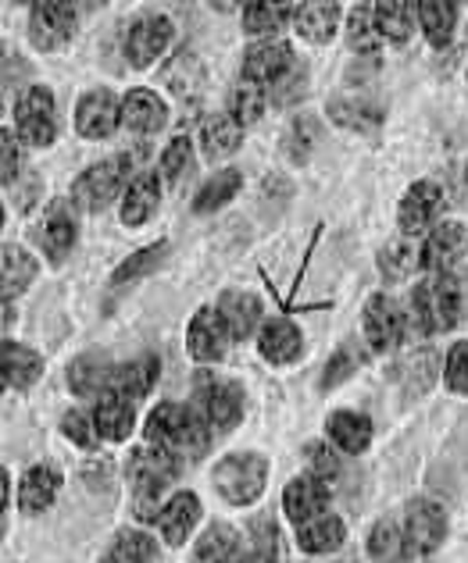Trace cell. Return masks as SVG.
<instances>
[{"instance_id": "cell-1", "label": "cell", "mask_w": 468, "mask_h": 563, "mask_svg": "<svg viewBox=\"0 0 468 563\" xmlns=\"http://www.w3.org/2000/svg\"><path fill=\"white\" fill-rule=\"evenodd\" d=\"M465 300H468V282L458 272H447V275H436L418 282L412 289V332L415 335H433V332H450L458 329L461 318H465Z\"/></svg>"}, {"instance_id": "cell-2", "label": "cell", "mask_w": 468, "mask_h": 563, "mask_svg": "<svg viewBox=\"0 0 468 563\" xmlns=\"http://www.w3.org/2000/svg\"><path fill=\"white\" fill-rule=\"evenodd\" d=\"M208 418L197 413L194 407H179V404H161L148 413V424H143V435H148V446L168 450L175 456H197L208 453Z\"/></svg>"}, {"instance_id": "cell-3", "label": "cell", "mask_w": 468, "mask_h": 563, "mask_svg": "<svg viewBox=\"0 0 468 563\" xmlns=\"http://www.w3.org/2000/svg\"><path fill=\"white\" fill-rule=\"evenodd\" d=\"M126 471H129V488H133L137 507L143 517H148L157 510L161 496L168 493V485L175 482L179 464H175V453H168V450L140 446V450H133V456H129Z\"/></svg>"}, {"instance_id": "cell-4", "label": "cell", "mask_w": 468, "mask_h": 563, "mask_svg": "<svg viewBox=\"0 0 468 563\" xmlns=\"http://www.w3.org/2000/svg\"><path fill=\"white\" fill-rule=\"evenodd\" d=\"M211 482H215V493L226 503H232V507H247V503H254L261 493H265L269 464H265V456L254 450L229 453L211 471Z\"/></svg>"}, {"instance_id": "cell-5", "label": "cell", "mask_w": 468, "mask_h": 563, "mask_svg": "<svg viewBox=\"0 0 468 563\" xmlns=\"http://www.w3.org/2000/svg\"><path fill=\"white\" fill-rule=\"evenodd\" d=\"M129 183H133L129 179V157H108L79 175L76 186H72V200L90 214L108 211L115 200L126 197Z\"/></svg>"}, {"instance_id": "cell-6", "label": "cell", "mask_w": 468, "mask_h": 563, "mask_svg": "<svg viewBox=\"0 0 468 563\" xmlns=\"http://www.w3.org/2000/svg\"><path fill=\"white\" fill-rule=\"evenodd\" d=\"M14 129L29 146H51L57 136V111L54 93L47 86H29V90L14 100Z\"/></svg>"}, {"instance_id": "cell-7", "label": "cell", "mask_w": 468, "mask_h": 563, "mask_svg": "<svg viewBox=\"0 0 468 563\" xmlns=\"http://www.w3.org/2000/svg\"><path fill=\"white\" fill-rule=\"evenodd\" d=\"M404 536L412 553L429 556L444 545L447 539V514L436 499H412L404 514Z\"/></svg>"}, {"instance_id": "cell-8", "label": "cell", "mask_w": 468, "mask_h": 563, "mask_svg": "<svg viewBox=\"0 0 468 563\" xmlns=\"http://www.w3.org/2000/svg\"><path fill=\"white\" fill-rule=\"evenodd\" d=\"M172 47V22L165 14H143L126 33V62L133 68L154 65Z\"/></svg>"}, {"instance_id": "cell-9", "label": "cell", "mask_w": 468, "mask_h": 563, "mask_svg": "<svg viewBox=\"0 0 468 563\" xmlns=\"http://www.w3.org/2000/svg\"><path fill=\"white\" fill-rule=\"evenodd\" d=\"M232 343L229 329L218 318L215 307H200L194 318H189V329H186V350L189 357L197 364H218L226 357V350Z\"/></svg>"}, {"instance_id": "cell-10", "label": "cell", "mask_w": 468, "mask_h": 563, "mask_svg": "<svg viewBox=\"0 0 468 563\" xmlns=\"http://www.w3.org/2000/svg\"><path fill=\"white\" fill-rule=\"evenodd\" d=\"M465 254H468V229L461 221H440L433 232H426V243H422V268L447 275L458 268Z\"/></svg>"}, {"instance_id": "cell-11", "label": "cell", "mask_w": 468, "mask_h": 563, "mask_svg": "<svg viewBox=\"0 0 468 563\" xmlns=\"http://www.w3.org/2000/svg\"><path fill=\"white\" fill-rule=\"evenodd\" d=\"M361 329H364V339H369V346L376 353L398 350L401 335H404V310H398V303H393L387 292H376L372 300L364 303Z\"/></svg>"}, {"instance_id": "cell-12", "label": "cell", "mask_w": 468, "mask_h": 563, "mask_svg": "<svg viewBox=\"0 0 468 563\" xmlns=\"http://www.w3.org/2000/svg\"><path fill=\"white\" fill-rule=\"evenodd\" d=\"M440 207H444V189L436 183L422 179L415 186H407V192L401 197V211H398L401 232L407 240H412V235H422V232H433Z\"/></svg>"}, {"instance_id": "cell-13", "label": "cell", "mask_w": 468, "mask_h": 563, "mask_svg": "<svg viewBox=\"0 0 468 563\" xmlns=\"http://www.w3.org/2000/svg\"><path fill=\"white\" fill-rule=\"evenodd\" d=\"M122 125V100L108 90H90L76 103V132L83 140H108Z\"/></svg>"}, {"instance_id": "cell-14", "label": "cell", "mask_w": 468, "mask_h": 563, "mask_svg": "<svg viewBox=\"0 0 468 563\" xmlns=\"http://www.w3.org/2000/svg\"><path fill=\"white\" fill-rule=\"evenodd\" d=\"M76 11L68 4H33L29 8V40L40 51H57L72 40Z\"/></svg>"}, {"instance_id": "cell-15", "label": "cell", "mask_w": 468, "mask_h": 563, "mask_svg": "<svg viewBox=\"0 0 468 563\" xmlns=\"http://www.w3.org/2000/svg\"><path fill=\"white\" fill-rule=\"evenodd\" d=\"M294 65H297V57L283 40H261L243 54V79L261 82L272 90V86L280 82Z\"/></svg>"}, {"instance_id": "cell-16", "label": "cell", "mask_w": 468, "mask_h": 563, "mask_svg": "<svg viewBox=\"0 0 468 563\" xmlns=\"http://www.w3.org/2000/svg\"><path fill=\"white\" fill-rule=\"evenodd\" d=\"M218 318L229 329L232 343H240V339H251L254 332H261V314H265V307L254 292H240V289H229L218 296Z\"/></svg>"}, {"instance_id": "cell-17", "label": "cell", "mask_w": 468, "mask_h": 563, "mask_svg": "<svg viewBox=\"0 0 468 563\" xmlns=\"http://www.w3.org/2000/svg\"><path fill=\"white\" fill-rule=\"evenodd\" d=\"M200 407L211 428L232 432L243 418V389L237 382H208L200 389Z\"/></svg>"}, {"instance_id": "cell-18", "label": "cell", "mask_w": 468, "mask_h": 563, "mask_svg": "<svg viewBox=\"0 0 468 563\" xmlns=\"http://www.w3.org/2000/svg\"><path fill=\"white\" fill-rule=\"evenodd\" d=\"M326 507H329V485L318 482L315 474H304V478H294L286 485L283 510L297 528L315 521V517H322V514H326Z\"/></svg>"}, {"instance_id": "cell-19", "label": "cell", "mask_w": 468, "mask_h": 563, "mask_svg": "<svg viewBox=\"0 0 468 563\" xmlns=\"http://www.w3.org/2000/svg\"><path fill=\"white\" fill-rule=\"evenodd\" d=\"M258 353L275 367L294 364L304 353V335L290 318H272L261 324V332H258Z\"/></svg>"}, {"instance_id": "cell-20", "label": "cell", "mask_w": 468, "mask_h": 563, "mask_svg": "<svg viewBox=\"0 0 468 563\" xmlns=\"http://www.w3.org/2000/svg\"><path fill=\"white\" fill-rule=\"evenodd\" d=\"M200 521V496L197 493H175L157 514V531L168 545H186Z\"/></svg>"}, {"instance_id": "cell-21", "label": "cell", "mask_w": 468, "mask_h": 563, "mask_svg": "<svg viewBox=\"0 0 468 563\" xmlns=\"http://www.w3.org/2000/svg\"><path fill=\"white\" fill-rule=\"evenodd\" d=\"M165 100H161L154 90H129L122 97V129L126 132H137V136H151V132H161L165 125Z\"/></svg>"}, {"instance_id": "cell-22", "label": "cell", "mask_w": 468, "mask_h": 563, "mask_svg": "<svg viewBox=\"0 0 468 563\" xmlns=\"http://www.w3.org/2000/svg\"><path fill=\"white\" fill-rule=\"evenodd\" d=\"M62 493V471L54 464H36L22 474L19 482V510L22 514H43Z\"/></svg>"}, {"instance_id": "cell-23", "label": "cell", "mask_w": 468, "mask_h": 563, "mask_svg": "<svg viewBox=\"0 0 468 563\" xmlns=\"http://www.w3.org/2000/svg\"><path fill=\"white\" fill-rule=\"evenodd\" d=\"M94 421L105 442H126L137 424V404L119 393H105L94 407Z\"/></svg>"}, {"instance_id": "cell-24", "label": "cell", "mask_w": 468, "mask_h": 563, "mask_svg": "<svg viewBox=\"0 0 468 563\" xmlns=\"http://www.w3.org/2000/svg\"><path fill=\"white\" fill-rule=\"evenodd\" d=\"M326 432L333 446L350 456H358L372 446V421L358 410H333L326 421Z\"/></svg>"}, {"instance_id": "cell-25", "label": "cell", "mask_w": 468, "mask_h": 563, "mask_svg": "<svg viewBox=\"0 0 468 563\" xmlns=\"http://www.w3.org/2000/svg\"><path fill=\"white\" fill-rule=\"evenodd\" d=\"M194 563H247L240 531L232 525H211L194 545Z\"/></svg>"}, {"instance_id": "cell-26", "label": "cell", "mask_w": 468, "mask_h": 563, "mask_svg": "<svg viewBox=\"0 0 468 563\" xmlns=\"http://www.w3.org/2000/svg\"><path fill=\"white\" fill-rule=\"evenodd\" d=\"M157 200H161V175H154V172L137 175L122 197V225L140 229L143 221L157 211Z\"/></svg>"}, {"instance_id": "cell-27", "label": "cell", "mask_w": 468, "mask_h": 563, "mask_svg": "<svg viewBox=\"0 0 468 563\" xmlns=\"http://www.w3.org/2000/svg\"><path fill=\"white\" fill-rule=\"evenodd\" d=\"M111 378H115V367L100 357V353H83V357L72 361L68 367V385L76 396L100 399L105 393H111Z\"/></svg>"}, {"instance_id": "cell-28", "label": "cell", "mask_w": 468, "mask_h": 563, "mask_svg": "<svg viewBox=\"0 0 468 563\" xmlns=\"http://www.w3.org/2000/svg\"><path fill=\"white\" fill-rule=\"evenodd\" d=\"M243 143V125L232 114H211L200 125V146L211 161H222L229 154H237Z\"/></svg>"}, {"instance_id": "cell-29", "label": "cell", "mask_w": 468, "mask_h": 563, "mask_svg": "<svg viewBox=\"0 0 468 563\" xmlns=\"http://www.w3.org/2000/svg\"><path fill=\"white\" fill-rule=\"evenodd\" d=\"M161 375V364L157 357H137V361H129V364H119L115 367V378H111V393H119L126 399H143L151 389H154V382Z\"/></svg>"}, {"instance_id": "cell-30", "label": "cell", "mask_w": 468, "mask_h": 563, "mask_svg": "<svg viewBox=\"0 0 468 563\" xmlns=\"http://www.w3.org/2000/svg\"><path fill=\"white\" fill-rule=\"evenodd\" d=\"M344 539H347V525L333 514H322V517H315V521L297 528V545L304 553H315V556L336 553L344 545Z\"/></svg>"}, {"instance_id": "cell-31", "label": "cell", "mask_w": 468, "mask_h": 563, "mask_svg": "<svg viewBox=\"0 0 468 563\" xmlns=\"http://www.w3.org/2000/svg\"><path fill=\"white\" fill-rule=\"evenodd\" d=\"M43 375V357L14 339H4V385L8 389H29Z\"/></svg>"}, {"instance_id": "cell-32", "label": "cell", "mask_w": 468, "mask_h": 563, "mask_svg": "<svg viewBox=\"0 0 468 563\" xmlns=\"http://www.w3.org/2000/svg\"><path fill=\"white\" fill-rule=\"evenodd\" d=\"M458 4H447V0H422L418 4V22H422V33L433 43V47H447L455 40V29H458Z\"/></svg>"}, {"instance_id": "cell-33", "label": "cell", "mask_w": 468, "mask_h": 563, "mask_svg": "<svg viewBox=\"0 0 468 563\" xmlns=\"http://www.w3.org/2000/svg\"><path fill=\"white\" fill-rule=\"evenodd\" d=\"M340 25V4H301L294 11V29L308 43H329Z\"/></svg>"}, {"instance_id": "cell-34", "label": "cell", "mask_w": 468, "mask_h": 563, "mask_svg": "<svg viewBox=\"0 0 468 563\" xmlns=\"http://www.w3.org/2000/svg\"><path fill=\"white\" fill-rule=\"evenodd\" d=\"M418 25V4L407 0H390V4H376V29L379 36L390 43H407Z\"/></svg>"}, {"instance_id": "cell-35", "label": "cell", "mask_w": 468, "mask_h": 563, "mask_svg": "<svg viewBox=\"0 0 468 563\" xmlns=\"http://www.w3.org/2000/svg\"><path fill=\"white\" fill-rule=\"evenodd\" d=\"M369 556L376 563H404L412 556V545H407V536H404V525L390 521L383 517L372 531H369Z\"/></svg>"}, {"instance_id": "cell-36", "label": "cell", "mask_w": 468, "mask_h": 563, "mask_svg": "<svg viewBox=\"0 0 468 563\" xmlns=\"http://www.w3.org/2000/svg\"><path fill=\"white\" fill-rule=\"evenodd\" d=\"M418 268H422V246L407 240V235L404 240L387 243L383 254H379V272H383V278H390V282L412 278Z\"/></svg>"}, {"instance_id": "cell-37", "label": "cell", "mask_w": 468, "mask_h": 563, "mask_svg": "<svg viewBox=\"0 0 468 563\" xmlns=\"http://www.w3.org/2000/svg\"><path fill=\"white\" fill-rule=\"evenodd\" d=\"M154 560H157V542L140 528L119 531L105 553V563H154Z\"/></svg>"}, {"instance_id": "cell-38", "label": "cell", "mask_w": 468, "mask_h": 563, "mask_svg": "<svg viewBox=\"0 0 468 563\" xmlns=\"http://www.w3.org/2000/svg\"><path fill=\"white\" fill-rule=\"evenodd\" d=\"M36 243L54 264H62L72 254V246H76V221H72L68 214H51L36 229Z\"/></svg>"}, {"instance_id": "cell-39", "label": "cell", "mask_w": 468, "mask_h": 563, "mask_svg": "<svg viewBox=\"0 0 468 563\" xmlns=\"http://www.w3.org/2000/svg\"><path fill=\"white\" fill-rule=\"evenodd\" d=\"M269 108V86L261 82H251V79H240L232 86V97H229V114L237 118V122L247 129L261 122V114Z\"/></svg>"}, {"instance_id": "cell-40", "label": "cell", "mask_w": 468, "mask_h": 563, "mask_svg": "<svg viewBox=\"0 0 468 563\" xmlns=\"http://www.w3.org/2000/svg\"><path fill=\"white\" fill-rule=\"evenodd\" d=\"M240 186H243L240 168H222V172L211 175V179L200 186L197 200H194V211H197V214H211V211H218V207H226L232 197H237Z\"/></svg>"}, {"instance_id": "cell-41", "label": "cell", "mask_w": 468, "mask_h": 563, "mask_svg": "<svg viewBox=\"0 0 468 563\" xmlns=\"http://www.w3.org/2000/svg\"><path fill=\"white\" fill-rule=\"evenodd\" d=\"M168 257V243H151V246H143V250H137L133 257L129 261H122L119 268H115V275H111V286L115 289H122V286H133V282H140L143 275H151L161 261Z\"/></svg>"}, {"instance_id": "cell-42", "label": "cell", "mask_w": 468, "mask_h": 563, "mask_svg": "<svg viewBox=\"0 0 468 563\" xmlns=\"http://www.w3.org/2000/svg\"><path fill=\"white\" fill-rule=\"evenodd\" d=\"M247 563H283V536L272 517H258L251 525V553Z\"/></svg>"}, {"instance_id": "cell-43", "label": "cell", "mask_w": 468, "mask_h": 563, "mask_svg": "<svg viewBox=\"0 0 468 563\" xmlns=\"http://www.w3.org/2000/svg\"><path fill=\"white\" fill-rule=\"evenodd\" d=\"M379 29H376V4H355L347 11V43L355 51L372 54L379 47Z\"/></svg>"}, {"instance_id": "cell-44", "label": "cell", "mask_w": 468, "mask_h": 563, "mask_svg": "<svg viewBox=\"0 0 468 563\" xmlns=\"http://www.w3.org/2000/svg\"><path fill=\"white\" fill-rule=\"evenodd\" d=\"M36 278V261L33 254H25L22 246L8 243L4 246V296L25 292Z\"/></svg>"}, {"instance_id": "cell-45", "label": "cell", "mask_w": 468, "mask_h": 563, "mask_svg": "<svg viewBox=\"0 0 468 563\" xmlns=\"http://www.w3.org/2000/svg\"><path fill=\"white\" fill-rule=\"evenodd\" d=\"M297 8H275V4H247L243 8V29L251 36H261V40H269L275 36V29L283 25V19H290Z\"/></svg>"}, {"instance_id": "cell-46", "label": "cell", "mask_w": 468, "mask_h": 563, "mask_svg": "<svg viewBox=\"0 0 468 563\" xmlns=\"http://www.w3.org/2000/svg\"><path fill=\"white\" fill-rule=\"evenodd\" d=\"M165 79L168 86L179 97H197L200 93V82H204V71L197 65V57H189V54H179L175 62L165 68Z\"/></svg>"}, {"instance_id": "cell-47", "label": "cell", "mask_w": 468, "mask_h": 563, "mask_svg": "<svg viewBox=\"0 0 468 563\" xmlns=\"http://www.w3.org/2000/svg\"><path fill=\"white\" fill-rule=\"evenodd\" d=\"M189 168H194V143H189V136H175L165 151H161V179L179 183Z\"/></svg>"}, {"instance_id": "cell-48", "label": "cell", "mask_w": 468, "mask_h": 563, "mask_svg": "<svg viewBox=\"0 0 468 563\" xmlns=\"http://www.w3.org/2000/svg\"><path fill=\"white\" fill-rule=\"evenodd\" d=\"M62 432H65L68 442H76V446H83V450H94L100 442L94 413H86V410H68L62 418Z\"/></svg>"}, {"instance_id": "cell-49", "label": "cell", "mask_w": 468, "mask_h": 563, "mask_svg": "<svg viewBox=\"0 0 468 563\" xmlns=\"http://www.w3.org/2000/svg\"><path fill=\"white\" fill-rule=\"evenodd\" d=\"M361 367V353L355 346H340L329 357L326 372H322V389H333V385H340L344 378H350Z\"/></svg>"}, {"instance_id": "cell-50", "label": "cell", "mask_w": 468, "mask_h": 563, "mask_svg": "<svg viewBox=\"0 0 468 563\" xmlns=\"http://www.w3.org/2000/svg\"><path fill=\"white\" fill-rule=\"evenodd\" d=\"M304 456H308V467L318 482H333L336 474H340V456H336V446L333 442H312L308 450H304Z\"/></svg>"}, {"instance_id": "cell-51", "label": "cell", "mask_w": 468, "mask_h": 563, "mask_svg": "<svg viewBox=\"0 0 468 563\" xmlns=\"http://www.w3.org/2000/svg\"><path fill=\"white\" fill-rule=\"evenodd\" d=\"M315 140H318V122L315 118H297L294 125H290V132H286V151H290V157L294 161H304L312 154V146H315Z\"/></svg>"}, {"instance_id": "cell-52", "label": "cell", "mask_w": 468, "mask_h": 563, "mask_svg": "<svg viewBox=\"0 0 468 563\" xmlns=\"http://www.w3.org/2000/svg\"><path fill=\"white\" fill-rule=\"evenodd\" d=\"M444 378H447V385H450V393L468 396V343H465V339H461V343L450 346L447 364H444Z\"/></svg>"}, {"instance_id": "cell-53", "label": "cell", "mask_w": 468, "mask_h": 563, "mask_svg": "<svg viewBox=\"0 0 468 563\" xmlns=\"http://www.w3.org/2000/svg\"><path fill=\"white\" fill-rule=\"evenodd\" d=\"M304 86H308V68L304 65H294L286 71V76L272 86V97H275V103H290V100H297V93H304Z\"/></svg>"}, {"instance_id": "cell-54", "label": "cell", "mask_w": 468, "mask_h": 563, "mask_svg": "<svg viewBox=\"0 0 468 563\" xmlns=\"http://www.w3.org/2000/svg\"><path fill=\"white\" fill-rule=\"evenodd\" d=\"M0 146H4V186H11L14 175H22V151L8 129H4V136H0Z\"/></svg>"}]
</instances>
